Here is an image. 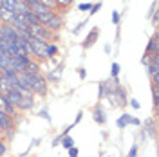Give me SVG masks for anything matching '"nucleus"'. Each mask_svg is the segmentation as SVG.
Returning a JSON list of instances; mask_svg holds the SVG:
<instances>
[{
	"label": "nucleus",
	"instance_id": "obj_25",
	"mask_svg": "<svg viewBox=\"0 0 159 157\" xmlns=\"http://www.w3.org/2000/svg\"><path fill=\"white\" fill-rule=\"evenodd\" d=\"M99 9H101V2H96V4H92V7H90V11H89V16L96 15Z\"/></svg>",
	"mask_w": 159,
	"mask_h": 157
},
{
	"label": "nucleus",
	"instance_id": "obj_3",
	"mask_svg": "<svg viewBox=\"0 0 159 157\" xmlns=\"http://www.w3.org/2000/svg\"><path fill=\"white\" fill-rule=\"evenodd\" d=\"M114 105H118L119 108H125L129 105V96H127V90L125 87L119 83V85H114Z\"/></svg>",
	"mask_w": 159,
	"mask_h": 157
},
{
	"label": "nucleus",
	"instance_id": "obj_15",
	"mask_svg": "<svg viewBox=\"0 0 159 157\" xmlns=\"http://www.w3.org/2000/svg\"><path fill=\"white\" fill-rule=\"evenodd\" d=\"M45 54H47V60L54 58V56L58 54V45H54V43H47V49H45Z\"/></svg>",
	"mask_w": 159,
	"mask_h": 157
},
{
	"label": "nucleus",
	"instance_id": "obj_37",
	"mask_svg": "<svg viewBox=\"0 0 159 157\" xmlns=\"http://www.w3.org/2000/svg\"><path fill=\"white\" fill-rule=\"evenodd\" d=\"M2 52H7V49H6V43L0 40V54H2Z\"/></svg>",
	"mask_w": 159,
	"mask_h": 157
},
{
	"label": "nucleus",
	"instance_id": "obj_12",
	"mask_svg": "<svg viewBox=\"0 0 159 157\" xmlns=\"http://www.w3.org/2000/svg\"><path fill=\"white\" fill-rule=\"evenodd\" d=\"M147 54H152V52H159V43H157V34H154L150 42L147 43V51H145Z\"/></svg>",
	"mask_w": 159,
	"mask_h": 157
},
{
	"label": "nucleus",
	"instance_id": "obj_24",
	"mask_svg": "<svg viewBox=\"0 0 159 157\" xmlns=\"http://www.w3.org/2000/svg\"><path fill=\"white\" fill-rule=\"evenodd\" d=\"M40 4H43V6H47L49 9H56V0H38Z\"/></svg>",
	"mask_w": 159,
	"mask_h": 157
},
{
	"label": "nucleus",
	"instance_id": "obj_5",
	"mask_svg": "<svg viewBox=\"0 0 159 157\" xmlns=\"http://www.w3.org/2000/svg\"><path fill=\"white\" fill-rule=\"evenodd\" d=\"M43 27H47L51 33H54V34H56V33L63 27V18L60 16L58 13H54V15H52V16L45 22V24H43Z\"/></svg>",
	"mask_w": 159,
	"mask_h": 157
},
{
	"label": "nucleus",
	"instance_id": "obj_23",
	"mask_svg": "<svg viewBox=\"0 0 159 157\" xmlns=\"http://www.w3.org/2000/svg\"><path fill=\"white\" fill-rule=\"evenodd\" d=\"M119 70H121L119 63H116V61H114V63H112V70H110V76H112V78H118V76H119Z\"/></svg>",
	"mask_w": 159,
	"mask_h": 157
},
{
	"label": "nucleus",
	"instance_id": "obj_29",
	"mask_svg": "<svg viewBox=\"0 0 159 157\" xmlns=\"http://www.w3.org/2000/svg\"><path fill=\"white\" fill-rule=\"evenodd\" d=\"M87 22H89V20H83V22H80L78 25H76V27H74V29H72V33H74V34H78L80 31L83 29V25H85V24H87Z\"/></svg>",
	"mask_w": 159,
	"mask_h": 157
},
{
	"label": "nucleus",
	"instance_id": "obj_4",
	"mask_svg": "<svg viewBox=\"0 0 159 157\" xmlns=\"http://www.w3.org/2000/svg\"><path fill=\"white\" fill-rule=\"evenodd\" d=\"M47 78L42 76V74H34V87H33V94H38V96H45L47 94Z\"/></svg>",
	"mask_w": 159,
	"mask_h": 157
},
{
	"label": "nucleus",
	"instance_id": "obj_11",
	"mask_svg": "<svg viewBox=\"0 0 159 157\" xmlns=\"http://www.w3.org/2000/svg\"><path fill=\"white\" fill-rule=\"evenodd\" d=\"M15 16H16V13H13V11H9V9H6V7L0 6V22H2V24H9L11 25V22L15 20Z\"/></svg>",
	"mask_w": 159,
	"mask_h": 157
},
{
	"label": "nucleus",
	"instance_id": "obj_22",
	"mask_svg": "<svg viewBox=\"0 0 159 157\" xmlns=\"http://www.w3.org/2000/svg\"><path fill=\"white\" fill-rule=\"evenodd\" d=\"M6 152H7V141L0 136V157L6 155Z\"/></svg>",
	"mask_w": 159,
	"mask_h": 157
},
{
	"label": "nucleus",
	"instance_id": "obj_32",
	"mask_svg": "<svg viewBox=\"0 0 159 157\" xmlns=\"http://www.w3.org/2000/svg\"><path fill=\"white\" fill-rule=\"evenodd\" d=\"M129 105H132V108H134V110H139V108H141V105H139V101L138 99H129Z\"/></svg>",
	"mask_w": 159,
	"mask_h": 157
},
{
	"label": "nucleus",
	"instance_id": "obj_2",
	"mask_svg": "<svg viewBox=\"0 0 159 157\" xmlns=\"http://www.w3.org/2000/svg\"><path fill=\"white\" fill-rule=\"evenodd\" d=\"M29 49H31V56H34V58L38 60V61H43V60H47V54H45V49H47V42H43V40H38V38H29Z\"/></svg>",
	"mask_w": 159,
	"mask_h": 157
},
{
	"label": "nucleus",
	"instance_id": "obj_7",
	"mask_svg": "<svg viewBox=\"0 0 159 157\" xmlns=\"http://www.w3.org/2000/svg\"><path fill=\"white\" fill-rule=\"evenodd\" d=\"M116 125H118V128H125L127 125H136V127H139L141 121L138 118H132L130 114H121L118 118V121H116Z\"/></svg>",
	"mask_w": 159,
	"mask_h": 157
},
{
	"label": "nucleus",
	"instance_id": "obj_14",
	"mask_svg": "<svg viewBox=\"0 0 159 157\" xmlns=\"http://www.w3.org/2000/svg\"><path fill=\"white\" fill-rule=\"evenodd\" d=\"M110 87V81H99V90H98V99H103V96L107 94V90Z\"/></svg>",
	"mask_w": 159,
	"mask_h": 157
},
{
	"label": "nucleus",
	"instance_id": "obj_34",
	"mask_svg": "<svg viewBox=\"0 0 159 157\" xmlns=\"http://www.w3.org/2000/svg\"><path fill=\"white\" fill-rule=\"evenodd\" d=\"M61 137H63V134L61 136H56V137L52 139V146H60L61 145Z\"/></svg>",
	"mask_w": 159,
	"mask_h": 157
},
{
	"label": "nucleus",
	"instance_id": "obj_9",
	"mask_svg": "<svg viewBox=\"0 0 159 157\" xmlns=\"http://www.w3.org/2000/svg\"><path fill=\"white\" fill-rule=\"evenodd\" d=\"M4 96H6V99L9 101L13 107H16V108H18V105L22 103V92H20V90H15V88H11V90H7Z\"/></svg>",
	"mask_w": 159,
	"mask_h": 157
},
{
	"label": "nucleus",
	"instance_id": "obj_39",
	"mask_svg": "<svg viewBox=\"0 0 159 157\" xmlns=\"http://www.w3.org/2000/svg\"><path fill=\"white\" fill-rule=\"evenodd\" d=\"M2 76H4V70L0 69V78H2Z\"/></svg>",
	"mask_w": 159,
	"mask_h": 157
},
{
	"label": "nucleus",
	"instance_id": "obj_18",
	"mask_svg": "<svg viewBox=\"0 0 159 157\" xmlns=\"http://www.w3.org/2000/svg\"><path fill=\"white\" fill-rule=\"evenodd\" d=\"M9 54H7V52H2V54H0V69L4 70V69H7V65H9Z\"/></svg>",
	"mask_w": 159,
	"mask_h": 157
},
{
	"label": "nucleus",
	"instance_id": "obj_1",
	"mask_svg": "<svg viewBox=\"0 0 159 157\" xmlns=\"http://www.w3.org/2000/svg\"><path fill=\"white\" fill-rule=\"evenodd\" d=\"M29 9H31V13L36 16L38 24H42V25H43V24H45V22H47V20L54 15V11L49 9V7H47V6H43V4H40L38 0H34V2L31 4Z\"/></svg>",
	"mask_w": 159,
	"mask_h": 157
},
{
	"label": "nucleus",
	"instance_id": "obj_33",
	"mask_svg": "<svg viewBox=\"0 0 159 157\" xmlns=\"http://www.w3.org/2000/svg\"><path fill=\"white\" fill-rule=\"evenodd\" d=\"M78 154H80V150L76 146L69 148V157H78Z\"/></svg>",
	"mask_w": 159,
	"mask_h": 157
},
{
	"label": "nucleus",
	"instance_id": "obj_41",
	"mask_svg": "<svg viewBox=\"0 0 159 157\" xmlns=\"http://www.w3.org/2000/svg\"><path fill=\"white\" fill-rule=\"evenodd\" d=\"M0 25H2V22H0Z\"/></svg>",
	"mask_w": 159,
	"mask_h": 157
},
{
	"label": "nucleus",
	"instance_id": "obj_38",
	"mask_svg": "<svg viewBox=\"0 0 159 157\" xmlns=\"http://www.w3.org/2000/svg\"><path fill=\"white\" fill-rule=\"evenodd\" d=\"M47 76H49L51 81H58V76H56V74H47Z\"/></svg>",
	"mask_w": 159,
	"mask_h": 157
},
{
	"label": "nucleus",
	"instance_id": "obj_21",
	"mask_svg": "<svg viewBox=\"0 0 159 157\" xmlns=\"http://www.w3.org/2000/svg\"><path fill=\"white\" fill-rule=\"evenodd\" d=\"M152 98H154V108L157 110V105H159V88L152 85Z\"/></svg>",
	"mask_w": 159,
	"mask_h": 157
},
{
	"label": "nucleus",
	"instance_id": "obj_8",
	"mask_svg": "<svg viewBox=\"0 0 159 157\" xmlns=\"http://www.w3.org/2000/svg\"><path fill=\"white\" fill-rule=\"evenodd\" d=\"M92 118H94V121H96L98 125H105V123H107V114H105L101 103H98L96 107L92 108Z\"/></svg>",
	"mask_w": 159,
	"mask_h": 157
},
{
	"label": "nucleus",
	"instance_id": "obj_17",
	"mask_svg": "<svg viewBox=\"0 0 159 157\" xmlns=\"http://www.w3.org/2000/svg\"><path fill=\"white\" fill-rule=\"evenodd\" d=\"M145 127H147L145 130L148 132L150 137H156V134H157V132H156V125H154V121H152V119H148V121L145 123Z\"/></svg>",
	"mask_w": 159,
	"mask_h": 157
},
{
	"label": "nucleus",
	"instance_id": "obj_31",
	"mask_svg": "<svg viewBox=\"0 0 159 157\" xmlns=\"http://www.w3.org/2000/svg\"><path fill=\"white\" fill-rule=\"evenodd\" d=\"M127 157H138V145H132V148L129 150V155Z\"/></svg>",
	"mask_w": 159,
	"mask_h": 157
},
{
	"label": "nucleus",
	"instance_id": "obj_30",
	"mask_svg": "<svg viewBox=\"0 0 159 157\" xmlns=\"http://www.w3.org/2000/svg\"><path fill=\"white\" fill-rule=\"evenodd\" d=\"M90 7H92V4H90V2H85V4H80V6H78L80 11H90Z\"/></svg>",
	"mask_w": 159,
	"mask_h": 157
},
{
	"label": "nucleus",
	"instance_id": "obj_28",
	"mask_svg": "<svg viewBox=\"0 0 159 157\" xmlns=\"http://www.w3.org/2000/svg\"><path fill=\"white\" fill-rule=\"evenodd\" d=\"M38 116H40V118H43V119H47V121H51V114H49V110H47V108H42Z\"/></svg>",
	"mask_w": 159,
	"mask_h": 157
},
{
	"label": "nucleus",
	"instance_id": "obj_27",
	"mask_svg": "<svg viewBox=\"0 0 159 157\" xmlns=\"http://www.w3.org/2000/svg\"><path fill=\"white\" fill-rule=\"evenodd\" d=\"M119 20H121V15H119V11H112V24H114V25H118Z\"/></svg>",
	"mask_w": 159,
	"mask_h": 157
},
{
	"label": "nucleus",
	"instance_id": "obj_16",
	"mask_svg": "<svg viewBox=\"0 0 159 157\" xmlns=\"http://www.w3.org/2000/svg\"><path fill=\"white\" fill-rule=\"evenodd\" d=\"M61 146L67 148V150L72 148V146H74V137H70L69 134H67V136H63V137H61Z\"/></svg>",
	"mask_w": 159,
	"mask_h": 157
},
{
	"label": "nucleus",
	"instance_id": "obj_36",
	"mask_svg": "<svg viewBox=\"0 0 159 157\" xmlns=\"http://www.w3.org/2000/svg\"><path fill=\"white\" fill-rule=\"evenodd\" d=\"M81 118H83V112H80L78 116H76V119H74V123H72V125H78L80 121H81Z\"/></svg>",
	"mask_w": 159,
	"mask_h": 157
},
{
	"label": "nucleus",
	"instance_id": "obj_26",
	"mask_svg": "<svg viewBox=\"0 0 159 157\" xmlns=\"http://www.w3.org/2000/svg\"><path fill=\"white\" fill-rule=\"evenodd\" d=\"M15 132H16V128H13V130H7V132H4V136H2V137L6 139V141H11V139H13V136H15Z\"/></svg>",
	"mask_w": 159,
	"mask_h": 157
},
{
	"label": "nucleus",
	"instance_id": "obj_6",
	"mask_svg": "<svg viewBox=\"0 0 159 157\" xmlns=\"http://www.w3.org/2000/svg\"><path fill=\"white\" fill-rule=\"evenodd\" d=\"M34 107V94L33 92H22V103L18 105V110L27 112Z\"/></svg>",
	"mask_w": 159,
	"mask_h": 157
},
{
	"label": "nucleus",
	"instance_id": "obj_19",
	"mask_svg": "<svg viewBox=\"0 0 159 157\" xmlns=\"http://www.w3.org/2000/svg\"><path fill=\"white\" fill-rule=\"evenodd\" d=\"M74 0H56V9H67L72 6Z\"/></svg>",
	"mask_w": 159,
	"mask_h": 157
},
{
	"label": "nucleus",
	"instance_id": "obj_40",
	"mask_svg": "<svg viewBox=\"0 0 159 157\" xmlns=\"http://www.w3.org/2000/svg\"><path fill=\"white\" fill-rule=\"evenodd\" d=\"M2 134H4V130H2V127H0V136H2Z\"/></svg>",
	"mask_w": 159,
	"mask_h": 157
},
{
	"label": "nucleus",
	"instance_id": "obj_10",
	"mask_svg": "<svg viewBox=\"0 0 159 157\" xmlns=\"http://www.w3.org/2000/svg\"><path fill=\"white\" fill-rule=\"evenodd\" d=\"M98 36H99V29H98V27H94V29L87 34V38L81 42V47H83V49H89V47H92V45L96 43Z\"/></svg>",
	"mask_w": 159,
	"mask_h": 157
},
{
	"label": "nucleus",
	"instance_id": "obj_13",
	"mask_svg": "<svg viewBox=\"0 0 159 157\" xmlns=\"http://www.w3.org/2000/svg\"><path fill=\"white\" fill-rule=\"evenodd\" d=\"M2 108H4V112H6V114H7V116H9V118H16V107H13V105H11L9 101H7V99H6V101H4V105H2Z\"/></svg>",
	"mask_w": 159,
	"mask_h": 157
},
{
	"label": "nucleus",
	"instance_id": "obj_20",
	"mask_svg": "<svg viewBox=\"0 0 159 157\" xmlns=\"http://www.w3.org/2000/svg\"><path fill=\"white\" fill-rule=\"evenodd\" d=\"M147 74H148V76L159 74V65H156V63H148V65H147Z\"/></svg>",
	"mask_w": 159,
	"mask_h": 157
},
{
	"label": "nucleus",
	"instance_id": "obj_35",
	"mask_svg": "<svg viewBox=\"0 0 159 157\" xmlns=\"http://www.w3.org/2000/svg\"><path fill=\"white\" fill-rule=\"evenodd\" d=\"M78 76L81 79H85V78H87V70L83 69V67H80V69H78Z\"/></svg>",
	"mask_w": 159,
	"mask_h": 157
}]
</instances>
